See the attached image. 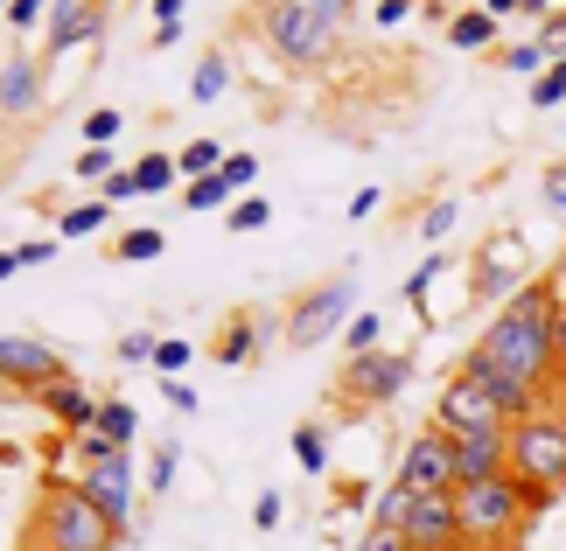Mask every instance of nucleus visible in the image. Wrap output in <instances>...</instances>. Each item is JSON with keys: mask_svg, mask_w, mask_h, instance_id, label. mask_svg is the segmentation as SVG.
Listing matches in <instances>:
<instances>
[{"mask_svg": "<svg viewBox=\"0 0 566 551\" xmlns=\"http://www.w3.org/2000/svg\"><path fill=\"white\" fill-rule=\"evenodd\" d=\"M546 294H553V300H559V307H566V252H559V258H553V273H546Z\"/></svg>", "mask_w": 566, "mask_h": 551, "instance_id": "51", "label": "nucleus"}, {"mask_svg": "<svg viewBox=\"0 0 566 551\" xmlns=\"http://www.w3.org/2000/svg\"><path fill=\"white\" fill-rule=\"evenodd\" d=\"M231 195H238V189H231V174L217 168V174H196V182L182 189V203H189L196 216H203V210H231Z\"/></svg>", "mask_w": 566, "mask_h": 551, "instance_id": "21", "label": "nucleus"}, {"mask_svg": "<svg viewBox=\"0 0 566 551\" xmlns=\"http://www.w3.org/2000/svg\"><path fill=\"white\" fill-rule=\"evenodd\" d=\"M35 399H42V412H50L56 426H71V433H92V426H98V405H105V399H92V391H84L77 378H56V384H42Z\"/></svg>", "mask_w": 566, "mask_h": 551, "instance_id": "16", "label": "nucleus"}, {"mask_svg": "<svg viewBox=\"0 0 566 551\" xmlns=\"http://www.w3.org/2000/svg\"><path fill=\"white\" fill-rule=\"evenodd\" d=\"M511 475L532 489L538 510L566 489V412L538 405L532 418H511Z\"/></svg>", "mask_w": 566, "mask_h": 551, "instance_id": "3", "label": "nucleus"}, {"mask_svg": "<svg viewBox=\"0 0 566 551\" xmlns=\"http://www.w3.org/2000/svg\"><path fill=\"white\" fill-rule=\"evenodd\" d=\"M71 174H77V182H98V189H105V182H113V174H119V168H113V147H84Z\"/></svg>", "mask_w": 566, "mask_h": 551, "instance_id": "31", "label": "nucleus"}, {"mask_svg": "<svg viewBox=\"0 0 566 551\" xmlns=\"http://www.w3.org/2000/svg\"><path fill=\"white\" fill-rule=\"evenodd\" d=\"M553 50H546V35H538V42H517V50H504V71H517V77H546L553 71Z\"/></svg>", "mask_w": 566, "mask_h": 551, "instance_id": "24", "label": "nucleus"}, {"mask_svg": "<svg viewBox=\"0 0 566 551\" xmlns=\"http://www.w3.org/2000/svg\"><path fill=\"white\" fill-rule=\"evenodd\" d=\"M252 342H259V328H252V321H231V328H224V342H217V363H231V370H238V363L252 357Z\"/></svg>", "mask_w": 566, "mask_h": 551, "instance_id": "29", "label": "nucleus"}, {"mask_svg": "<svg viewBox=\"0 0 566 551\" xmlns=\"http://www.w3.org/2000/svg\"><path fill=\"white\" fill-rule=\"evenodd\" d=\"M406 14H412V0H378V29H399Z\"/></svg>", "mask_w": 566, "mask_h": 551, "instance_id": "48", "label": "nucleus"}, {"mask_svg": "<svg viewBox=\"0 0 566 551\" xmlns=\"http://www.w3.org/2000/svg\"><path fill=\"white\" fill-rule=\"evenodd\" d=\"M176 161H182V174L196 182V174H217V168H224V147H217V140H196V147L176 153Z\"/></svg>", "mask_w": 566, "mask_h": 551, "instance_id": "30", "label": "nucleus"}, {"mask_svg": "<svg viewBox=\"0 0 566 551\" xmlns=\"http://www.w3.org/2000/svg\"><path fill=\"white\" fill-rule=\"evenodd\" d=\"M266 35H273V50L287 56V63H301V71H315L322 56H329V21H322L308 0H273L266 8Z\"/></svg>", "mask_w": 566, "mask_h": 551, "instance_id": "7", "label": "nucleus"}, {"mask_svg": "<svg viewBox=\"0 0 566 551\" xmlns=\"http://www.w3.org/2000/svg\"><path fill=\"white\" fill-rule=\"evenodd\" d=\"M21 273V252H0V279H14Z\"/></svg>", "mask_w": 566, "mask_h": 551, "instance_id": "52", "label": "nucleus"}, {"mask_svg": "<svg viewBox=\"0 0 566 551\" xmlns=\"http://www.w3.org/2000/svg\"><path fill=\"white\" fill-rule=\"evenodd\" d=\"M56 378H71V370H63V357H56L50 342H35V336H0V384L42 391V384H56Z\"/></svg>", "mask_w": 566, "mask_h": 551, "instance_id": "11", "label": "nucleus"}, {"mask_svg": "<svg viewBox=\"0 0 566 551\" xmlns=\"http://www.w3.org/2000/svg\"><path fill=\"white\" fill-rule=\"evenodd\" d=\"M433 426H441V433H483V426H511V418L496 412V399L462 370V378H448L441 399H433Z\"/></svg>", "mask_w": 566, "mask_h": 551, "instance_id": "8", "label": "nucleus"}, {"mask_svg": "<svg viewBox=\"0 0 566 551\" xmlns=\"http://www.w3.org/2000/svg\"><path fill=\"white\" fill-rule=\"evenodd\" d=\"M35 98H42V63L35 56H8L0 63V113L21 119V113H35Z\"/></svg>", "mask_w": 566, "mask_h": 551, "instance_id": "18", "label": "nucleus"}, {"mask_svg": "<svg viewBox=\"0 0 566 551\" xmlns=\"http://www.w3.org/2000/svg\"><path fill=\"white\" fill-rule=\"evenodd\" d=\"M176 468H182V447H176V439H161V447H155V468H147V489H155V496H168V481H176Z\"/></svg>", "mask_w": 566, "mask_h": 551, "instance_id": "32", "label": "nucleus"}, {"mask_svg": "<svg viewBox=\"0 0 566 551\" xmlns=\"http://www.w3.org/2000/svg\"><path fill=\"white\" fill-rule=\"evenodd\" d=\"M559 98H566V77H559V63H553L546 77H532V105H559Z\"/></svg>", "mask_w": 566, "mask_h": 551, "instance_id": "39", "label": "nucleus"}, {"mask_svg": "<svg viewBox=\"0 0 566 551\" xmlns=\"http://www.w3.org/2000/svg\"><path fill=\"white\" fill-rule=\"evenodd\" d=\"M343 349H350V357H371V349H385V321H378V315H350V328H343Z\"/></svg>", "mask_w": 566, "mask_h": 551, "instance_id": "27", "label": "nucleus"}, {"mask_svg": "<svg viewBox=\"0 0 566 551\" xmlns=\"http://www.w3.org/2000/svg\"><path fill=\"white\" fill-rule=\"evenodd\" d=\"M155 370H161V378H176V370H189V342H176V336H168V342H155Z\"/></svg>", "mask_w": 566, "mask_h": 551, "instance_id": "36", "label": "nucleus"}, {"mask_svg": "<svg viewBox=\"0 0 566 551\" xmlns=\"http://www.w3.org/2000/svg\"><path fill=\"white\" fill-rule=\"evenodd\" d=\"M287 447H294V460H301L308 475H322V468H329V433H322V426H294V439H287Z\"/></svg>", "mask_w": 566, "mask_h": 551, "instance_id": "25", "label": "nucleus"}, {"mask_svg": "<svg viewBox=\"0 0 566 551\" xmlns=\"http://www.w3.org/2000/svg\"><path fill=\"white\" fill-rule=\"evenodd\" d=\"M77 42H98V0H56L50 8V56H71Z\"/></svg>", "mask_w": 566, "mask_h": 551, "instance_id": "17", "label": "nucleus"}, {"mask_svg": "<svg viewBox=\"0 0 566 551\" xmlns=\"http://www.w3.org/2000/svg\"><path fill=\"white\" fill-rule=\"evenodd\" d=\"M350 315H357V286H350V279H329V286H315V294L294 300L287 342H294V349H315V342L343 336V328H350Z\"/></svg>", "mask_w": 566, "mask_h": 551, "instance_id": "5", "label": "nucleus"}, {"mask_svg": "<svg viewBox=\"0 0 566 551\" xmlns=\"http://www.w3.org/2000/svg\"><path fill=\"white\" fill-rule=\"evenodd\" d=\"M462 370H469V378L490 391V399H496V412H504V418H532V412H538V391H532L525 378H511L504 363H490L483 349H469V363H462Z\"/></svg>", "mask_w": 566, "mask_h": 551, "instance_id": "13", "label": "nucleus"}, {"mask_svg": "<svg viewBox=\"0 0 566 551\" xmlns=\"http://www.w3.org/2000/svg\"><path fill=\"white\" fill-rule=\"evenodd\" d=\"M454 517H462L469 551H504L538 517V502L517 475H490V481H462V489H454Z\"/></svg>", "mask_w": 566, "mask_h": 551, "instance_id": "2", "label": "nucleus"}, {"mask_svg": "<svg viewBox=\"0 0 566 551\" xmlns=\"http://www.w3.org/2000/svg\"><path fill=\"white\" fill-rule=\"evenodd\" d=\"M504 551H525V544H504Z\"/></svg>", "mask_w": 566, "mask_h": 551, "instance_id": "58", "label": "nucleus"}, {"mask_svg": "<svg viewBox=\"0 0 566 551\" xmlns=\"http://www.w3.org/2000/svg\"><path fill=\"white\" fill-rule=\"evenodd\" d=\"M538 35H546L553 56H566V14H546V21H538Z\"/></svg>", "mask_w": 566, "mask_h": 551, "instance_id": "45", "label": "nucleus"}, {"mask_svg": "<svg viewBox=\"0 0 566 551\" xmlns=\"http://www.w3.org/2000/svg\"><path fill=\"white\" fill-rule=\"evenodd\" d=\"M224 92H231V56H203V63L189 71V98H196V105H217Z\"/></svg>", "mask_w": 566, "mask_h": 551, "instance_id": "20", "label": "nucleus"}, {"mask_svg": "<svg viewBox=\"0 0 566 551\" xmlns=\"http://www.w3.org/2000/svg\"><path fill=\"white\" fill-rule=\"evenodd\" d=\"M399 538H406L412 551H469V544H462V517H454V496H412Z\"/></svg>", "mask_w": 566, "mask_h": 551, "instance_id": "10", "label": "nucleus"}, {"mask_svg": "<svg viewBox=\"0 0 566 551\" xmlns=\"http://www.w3.org/2000/svg\"><path fill=\"white\" fill-rule=\"evenodd\" d=\"M546 210H566V161L546 174Z\"/></svg>", "mask_w": 566, "mask_h": 551, "instance_id": "49", "label": "nucleus"}, {"mask_svg": "<svg viewBox=\"0 0 566 551\" xmlns=\"http://www.w3.org/2000/svg\"><path fill=\"white\" fill-rule=\"evenodd\" d=\"M483 349L490 363H504L511 378H525L532 391H546L559 378V300L546 294V279H525L517 294L496 307V321L483 328Z\"/></svg>", "mask_w": 566, "mask_h": 551, "instance_id": "1", "label": "nucleus"}, {"mask_svg": "<svg viewBox=\"0 0 566 551\" xmlns=\"http://www.w3.org/2000/svg\"><path fill=\"white\" fill-rule=\"evenodd\" d=\"M42 538H50V551H113L119 523L105 517L77 481H63V489H50V502H42Z\"/></svg>", "mask_w": 566, "mask_h": 551, "instance_id": "4", "label": "nucleus"}, {"mask_svg": "<svg viewBox=\"0 0 566 551\" xmlns=\"http://www.w3.org/2000/svg\"><path fill=\"white\" fill-rule=\"evenodd\" d=\"M559 378H566V307H559Z\"/></svg>", "mask_w": 566, "mask_h": 551, "instance_id": "55", "label": "nucleus"}, {"mask_svg": "<svg viewBox=\"0 0 566 551\" xmlns=\"http://www.w3.org/2000/svg\"><path fill=\"white\" fill-rule=\"evenodd\" d=\"M224 224L231 231H266L273 224V203H266V195H238V203L224 210Z\"/></svg>", "mask_w": 566, "mask_h": 551, "instance_id": "28", "label": "nucleus"}, {"mask_svg": "<svg viewBox=\"0 0 566 551\" xmlns=\"http://www.w3.org/2000/svg\"><path fill=\"white\" fill-rule=\"evenodd\" d=\"M92 433H105L113 447H134V433H140V412L126 405V399H105V405H98V426H92Z\"/></svg>", "mask_w": 566, "mask_h": 551, "instance_id": "22", "label": "nucleus"}, {"mask_svg": "<svg viewBox=\"0 0 566 551\" xmlns=\"http://www.w3.org/2000/svg\"><path fill=\"white\" fill-rule=\"evenodd\" d=\"M517 286H525V252H517V237H496V245L475 258V294H483V300H511Z\"/></svg>", "mask_w": 566, "mask_h": 551, "instance_id": "14", "label": "nucleus"}, {"mask_svg": "<svg viewBox=\"0 0 566 551\" xmlns=\"http://www.w3.org/2000/svg\"><path fill=\"white\" fill-rule=\"evenodd\" d=\"M448 42H454V50H490V42H496V14L490 8H462L448 21Z\"/></svg>", "mask_w": 566, "mask_h": 551, "instance_id": "19", "label": "nucleus"}, {"mask_svg": "<svg viewBox=\"0 0 566 551\" xmlns=\"http://www.w3.org/2000/svg\"><path fill=\"white\" fill-rule=\"evenodd\" d=\"M161 245H168L161 231H126L119 237V258H134V266H140V258H161Z\"/></svg>", "mask_w": 566, "mask_h": 551, "instance_id": "34", "label": "nucleus"}, {"mask_svg": "<svg viewBox=\"0 0 566 551\" xmlns=\"http://www.w3.org/2000/svg\"><path fill=\"white\" fill-rule=\"evenodd\" d=\"M176 174H182L176 153H147V161L119 168L113 182H105V203H126V195H161V189H176Z\"/></svg>", "mask_w": 566, "mask_h": 551, "instance_id": "15", "label": "nucleus"}, {"mask_svg": "<svg viewBox=\"0 0 566 551\" xmlns=\"http://www.w3.org/2000/svg\"><path fill=\"white\" fill-rule=\"evenodd\" d=\"M350 551H412V544H406L399 531H378V523H371V531H364V538H357Z\"/></svg>", "mask_w": 566, "mask_h": 551, "instance_id": "42", "label": "nucleus"}, {"mask_svg": "<svg viewBox=\"0 0 566 551\" xmlns=\"http://www.w3.org/2000/svg\"><path fill=\"white\" fill-rule=\"evenodd\" d=\"M21 252V266H50L56 258V237H35V245H14Z\"/></svg>", "mask_w": 566, "mask_h": 551, "instance_id": "46", "label": "nucleus"}, {"mask_svg": "<svg viewBox=\"0 0 566 551\" xmlns=\"http://www.w3.org/2000/svg\"><path fill=\"white\" fill-rule=\"evenodd\" d=\"M161 399H168V405H176V412H196V391H189L182 378H168V384H161Z\"/></svg>", "mask_w": 566, "mask_h": 551, "instance_id": "47", "label": "nucleus"}, {"mask_svg": "<svg viewBox=\"0 0 566 551\" xmlns=\"http://www.w3.org/2000/svg\"><path fill=\"white\" fill-rule=\"evenodd\" d=\"M406 510H412V489H406L399 475H391V489L371 502V523H378V531H399V523H406Z\"/></svg>", "mask_w": 566, "mask_h": 551, "instance_id": "26", "label": "nucleus"}, {"mask_svg": "<svg viewBox=\"0 0 566 551\" xmlns=\"http://www.w3.org/2000/svg\"><path fill=\"white\" fill-rule=\"evenodd\" d=\"M182 8H189V0H155V21H161V29H182Z\"/></svg>", "mask_w": 566, "mask_h": 551, "instance_id": "50", "label": "nucleus"}, {"mask_svg": "<svg viewBox=\"0 0 566 551\" xmlns=\"http://www.w3.org/2000/svg\"><path fill=\"white\" fill-rule=\"evenodd\" d=\"M280 510H287V502H280V496L266 489V496L252 502V523H259V531H273V523H280Z\"/></svg>", "mask_w": 566, "mask_h": 551, "instance_id": "43", "label": "nucleus"}, {"mask_svg": "<svg viewBox=\"0 0 566 551\" xmlns=\"http://www.w3.org/2000/svg\"><path fill=\"white\" fill-rule=\"evenodd\" d=\"M119 363H155V336H119Z\"/></svg>", "mask_w": 566, "mask_h": 551, "instance_id": "40", "label": "nucleus"}, {"mask_svg": "<svg viewBox=\"0 0 566 551\" xmlns=\"http://www.w3.org/2000/svg\"><path fill=\"white\" fill-rule=\"evenodd\" d=\"M105 216H113V203H105V195H92V203L63 210V224H56V237H92V231H105Z\"/></svg>", "mask_w": 566, "mask_h": 551, "instance_id": "23", "label": "nucleus"}, {"mask_svg": "<svg viewBox=\"0 0 566 551\" xmlns=\"http://www.w3.org/2000/svg\"><path fill=\"white\" fill-rule=\"evenodd\" d=\"M50 8H56V0H14L8 21H14V29H35V21H50Z\"/></svg>", "mask_w": 566, "mask_h": 551, "instance_id": "38", "label": "nucleus"}, {"mask_svg": "<svg viewBox=\"0 0 566 551\" xmlns=\"http://www.w3.org/2000/svg\"><path fill=\"white\" fill-rule=\"evenodd\" d=\"M517 14H532V21H546L553 8H546V0H525V8H517Z\"/></svg>", "mask_w": 566, "mask_h": 551, "instance_id": "54", "label": "nucleus"}, {"mask_svg": "<svg viewBox=\"0 0 566 551\" xmlns=\"http://www.w3.org/2000/svg\"><path fill=\"white\" fill-rule=\"evenodd\" d=\"M224 174H231V189L245 195V189L259 182V161H252V153H224Z\"/></svg>", "mask_w": 566, "mask_h": 551, "instance_id": "37", "label": "nucleus"}, {"mask_svg": "<svg viewBox=\"0 0 566 551\" xmlns=\"http://www.w3.org/2000/svg\"><path fill=\"white\" fill-rule=\"evenodd\" d=\"M483 8H490V14H517V8H525V0H483Z\"/></svg>", "mask_w": 566, "mask_h": 551, "instance_id": "53", "label": "nucleus"}, {"mask_svg": "<svg viewBox=\"0 0 566 551\" xmlns=\"http://www.w3.org/2000/svg\"><path fill=\"white\" fill-rule=\"evenodd\" d=\"M399 481H406L412 496H454V489H462V468H454V433H441V426L412 433L406 454H399Z\"/></svg>", "mask_w": 566, "mask_h": 551, "instance_id": "6", "label": "nucleus"}, {"mask_svg": "<svg viewBox=\"0 0 566 551\" xmlns=\"http://www.w3.org/2000/svg\"><path fill=\"white\" fill-rule=\"evenodd\" d=\"M119 126H126V119L113 113V105H98V113L84 119V147H113V134H119Z\"/></svg>", "mask_w": 566, "mask_h": 551, "instance_id": "33", "label": "nucleus"}, {"mask_svg": "<svg viewBox=\"0 0 566 551\" xmlns=\"http://www.w3.org/2000/svg\"><path fill=\"white\" fill-rule=\"evenodd\" d=\"M8 8H14V0H0V14H8Z\"/></svg>", "mask_w": 566, "mask_h": 551, "instance_id": "56", "label": "nucleus"}, {"mask_svg": "<svg viewBox=\"0 0 566 551\" xmlns=\"http://www.w3.org/2000/svg\"><path fill=\"white\" fill-rule=\"evenodd\" d=\"M350 399H364V405H391L399 391L412 384V357L406 349H371V357H350Z\"/></svg>", "mask_w": 566, "mask_h": 551, "instance_id": "9", "label": "nucleus"}, {"mask_svg": "<svg viewBox=\"0 0 566 551\" xmlns=\"http://www.w3.org/2000/svg\"><path fill=\"white\" fill-rule=\"evenodd\" d=\"M559 77H566V56H559Z\"/></svg>", "mask_w": 566, "mask_h": 551, "instance_id": "57", "label": "nucleus"}, {"mask_svg": "<svg viewBox=\"0 0 566 551\" xmlns=\"http://www.w3.org/2000/svg\"><path fill=\"white\" fill-rule=\"evenodd\" d=\"M454 468H462V481H490V475H511V426L454 433Z\"/></svg>", "mask_w": 566, "mask_h": 551, "instance_id": "12", "label": "nucleus"}, {"mask_svg": "<svg viewBox=\"0 0 566 551\" xmlns=\"http://www.w3.org/2000/svg\"><path fill=\"white\" fill-rule=\"evenodd\" d=\"M308 8H315L322 21H329V29H343V21H350V8H357V0H308Z\"/></svg>", "mask_w": 566, "mask_h": 551, "instance_id": "44", "label": "nucleus"}, {"mask_svg": "<svg viewBox=\"0 0 566 551\" xmlns=\"http://www.w3.org/2000/svg\"><path fill=\"white\" fill-rule=\"evenodd\" d=\"M433 279H441V258H427V266L406 279V300H412V307H427V286H433Z\"/></svg>", "mask_w": 566, "mask_h": 551, "instance_id": "41", "label": "nucleus"}, {"mask_svg": "<svg viewBox=\"0 0 566 551\" xmlns=\"http://www.w3.org/2000/svg\"><path fill=\"white\" fill-rule=\"evenodd\" d=\"M454 216H462V203H454V195H441V203H433V210L420 216V231H427V245H433V237H448V231H454Z\"/></svg>", "mask_w": 566, "mask_h": 551, "instance_id": "35", "label": "nucleus"}]
</instances>
